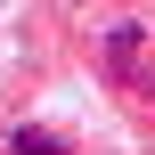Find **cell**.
<instances>
[{"mask_svg":"<svg viewBox=\"0 0 155 155\" xmlns=\"http://www.w3.org/2000/svg\"><path fill=\"white\" fill-rule=\"evenodd\" d=\"M98 49H106V65L123 74V65H139V49H147V25H106V41H98Z\"/></svg>","mask_w":155,"mask_h":155,"instance_id":"obj_1","label":"cell"},{"mask_svg":"<svg viewBox=\"0 0 155 155\" xmlns=\"http://www.w3.org/2000/svg\"><path fill=\"white\" fill-rule=\"evenodd\" d=\"M8 155H74L57 131H8Z\"/></svg>","mask_w":155,"mask_h":155,"instance_id":"obj_2","label":"cell"},{"mask_svg":"<svg viewBox=\"0 0 155 155\" xmlns=\"http://www.w3.org/2000/svg\"><path fill=\"white\" fill-rule=\"evenodd\" d=\"M114 82H123V90H131V98H139V106H155V57H147V65H123V74H114Z\"/></svg>","mask_w":155,"mask_h":155,"instance_id":"obj_3","label":"cell"}]
</instances>
